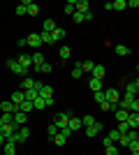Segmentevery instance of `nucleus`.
<instances>
[{
    "mask_svg": "<svg viewBox=\"0 0 139 155\" xmlns=\"http://www.w3.org/2000/svg\"><path fill=\"white\" fill-rule=\"evenodd\" d=\"M132 102H134V97L125 95V97H121V102L116 104V107H118V109H123V111H132Z\"/></svg>",
    "mask_w": 139,
    "mask_h": 155,
    "instance_id": "obj_6",
    "label": "nucleus"
},
{
    "mask_svg": "<svg viewBox=\"0 0 139 155\" xmlns=\"http://www.w3.org/2000/svg\"><path fill=\"white\" fill-rule=\"evenodd\" d=\"M51 35H53V42H60V39H65V30H63V28H58V26H56V30H53Z\"/></svg>",
    "mask_w": 139,
    "mask_h": 155,
    "instance_id": "obj_24",
    "label": "nucleus"
},
{
    "mask_svg": "<svg viewBox=\"0 0 139 155\" xmlns=\"http://www.w3.org/2000/svg\"><path fill=\"white\" fill-rule=\"evenodd\" d=\"M74 2H77V0H70V2L63 7V12H65L67 16H74V12H77V9H74Z\"/></svg>",
    "mask_w": 139,
    "mask_h": 155,
    "instance_id": "obj_25",
    "label": "nucleus"
},
{
    "mask_svg": "<svg viewBox=\"0 0 139 155\" xmlns=\"http://www.w3.org/2000/svg\"><path fill=\"white\" fill-rule=\"evenodd\" d=\"M67 127H70V130H72V132H77V130H81V127H84V123H81V118H70V123H67Z\"/></svg>",
    "mask_w": 139,
    "mask_h": 155,
    "instance_id": "obj_13",
    "label": "nucleus"
},
{
    "mask_svg": "<svg viewBox=\"0 0 139 155\" xmlns=\"http://www.w3.org/2000/svg\"><path fill=\"white\" fill-rule=\"evenodd\" d=\"M88 86H91V91H93V93L104 91V88H102V81H100V79H93V77H91V81H88Z\"/></svg>",
    "mask_w": 139,
    "mask_h": 155,
    "instance_id": "obj_21",
    "label": "nucleus"
},
{
    "mask_svg": "<svg viewBox=\"0 0 139 155\" xmlns=\"http://www.w3.org/2000/svg\"><path fill=\"white\" fill-rule=\"evenodd\" d=\"M35 84H37L35 79L26 77V79H23V81H21V91H33V88H35Z\"/></svg>",
    "mask_w": 139,
    "mask_h": 155,
    "instance_id": "obj_14",
    "label": "nucleus"
},
{
    "mask_svg": "<svg viewBox=\"0 0 139 155\" xmlns=\"http://www.w3.org/2000/svg\"><path fill=\"white\" fill-rule=\"evenodd\" d=\"M60 58H63V60H67V58H70V46H60Z\"/></svg>",
    "mask_w": 139,
    "mask_h": 155,
    "instance_id": "obj_39",
    "label": "nucleus"
},
{
    "mask_svg": "<svg viewBox=\"0 0 139 155\" xmlns=\"http://www.w3.org/2000/svg\"><path fill=\"white\" fill-rule=\"evenodd\" d=\"M2 153H5V155H14V153H16V143H14V141H5Z\"/></svg>",
    "mask_w": 139,
    "mask_h": 155,
    "instance_id": "obj_19",
    "label": "nucleus"
},
{
    "mask_svg": "<svg viewBox=\"0 0 139 155\" xmlns=\"http://www.w3.org/2000/svg\"><path fill=\"white\" fill-rule=\"evenodd\" d=\"M114 9H118V12H123V9H127V2L125 0H116V2H111Z\"/></svg>",
    "mask_w": 139,
    "mask_h": 155,
    "instance_id": "obj_33",
    "label": "nucleus"
},
{
    "mask_svg": "<svg viewBox=\"0 0 139 155\" xmlns=\"http://www.w3.org/2000/svg\"><path fill=\"white\" fill-rule=\"evenodd\" d=\"M40 37H42V44H56L51 32H40Z\"/></svg>",
    "mask_w": 139,
    "mask_h": 155,
    "instance_id": "obj_27",
    "label": "nucleus"
},
{
    "mask_svg": "<svg viewBox=\"0 0 139 155\" xmlns=\"http://www.w3.org/2000/svg\"><path fill=\"white\" fill-rule=\"evenodd\" d=\"M104 97L109 104H118L121 102V95H118V88H107L104 91Z\"/></svg>",
    "mask_w": 139,
    "mask_h": 155,
    "instance_id": "obj_3",
    "label": "nucleus"
},
{
    "mask_svg": "<svg viewBox=\"0 0 139 155\" xmlns=\"http://www.w3.org/2000/svg\"><path fill=\"white\" fill-rule=\"evenodd\" d=\"M137 72H139V63H137Z\"/></svg>",
    "mask_w": 139,
    "mask_h": 155,
    "instance_id": "obj_50",
    "label": "nucleus"
},
{
    "mask_svg": "<svg viewBox=\"0 0 139 155\" xmlns=\"http://www.w3.org/2000/svg\"><path fill=\"white\" fill-rule=\"evenodd\" d=\"M137 141H139V132H137Z\"/></svg>",
    "mask_w": 139,
    "mask_h": 155,
    "instance_id": "obj_49",
    "label": "nucleus"
},
{
    "mask_svg": "<svg viewBox=\"0 0 139 155\" xmlns=\"http://www.w3.org/2000/svg\"><path fill=\"white\" fill-rule=\"evenodd\" d=\"M23 93H26V100H30V102H35V100L40 97V93L35 91V88H33V91H23Z\"/></svg>",
    "mask_w": 139,
    "mask_h": 155,
    "instance_id": "obj_32",
    "label": "nucleus"
},
{
    "mask_svg": "<svg viewBox=\"0 0 139 155\" xmlns=\"http://www.w3.org/2000/svg\"><path fill=\"white\" fill-rule=\"evenodd\" d=\"M42 65H44V56L40 51H35L33 53V67H42Z\"/></svg>",
    "mask_w": 139,
    "mask_h": 155,
    "instance_id": "obj_22",
    "label": "nucleus"
},
{
    "mask_svg": "<svg viewBox=\"0 0 139 155\" xmlns=\"http://www.w3.org/2000/svg\"><path fill=\"white\" fill-rule=\"evenodd\" d=\"M56 120H53V125L58 130H63V127H67V123H70V118H72V114H56Z\"/></svg>",
    "mask_w": 139,
    "mask_h": 155,
    "instance_id": "obj_2",
    "label": "nucleus"
},
{
    "mask_svg": "<svg viewBox=\"0 0 139 155\" xmlns=\"http://www.w3.org/2000/svg\"><path fill=\"white\" fill-rule=\"evenodd\" d=\"M40 72H42V74H49V72H51V63H44L40 67Z\"/></svg>",
    "mask_w": 139,
    "mask_h": 155,
    "instance_id": "obj_43",
    "label": "nucleus"
},
{
    "mask_svg": "<svg viewBox=\"0 0 139 155\" xmlns=\"http://www.w3.org/2000/svg\"><path fill=\"white\" fill-rule=\"evenodd\" d=\"M127 150H130V153H139V141H137V139H130V143H127Z\"/></svg>",
    "mask_w": 139,
    "mask_h": 155,
    "instance_id": "obj_31",
    "label": "nucleus"
},
{
    "mask_svg": "<svg viewBox=\"0 0 139 155\" xmlns=\"http://www.w3.org/2000/svg\"><path fill=\"white\" fill-rule=\"evenodd\" d=\"M56 30V21L53 19H46L44 23H42V32H53Z\"/></svg>",
    "mask_w": 139,
    "mask_h": 155,
    "instance_id": "obj_17",
    "label": "nucleus"
},
{
    "mask_svg": "<svg viewBox=\"0 0 139 155\" xmlns=\"http://www.w3.org/2000/svg\"><path fill=\"white\" fill-rule=\"evenodd\" d=\"M5 141H7V139H5L2 134H0V146H5Z\"/></svg>",
    "mask_w": 139,
    "mask_h": 155,
    "instance_id": "obj_47",
    "label": "nucleus"
},
{
    "mask_svg": "<svg viewBox=\"0 0 139 155\" xmlns=\"http://www.w3.org/2000/svg\"><path fill=\"white\" fill-rule=\"evenodd\" d=\"M127 125H130L132 130L139 127V114L137 111H130V114H127Z\"/></svg>",
    "mask_w": 139,
    "mask_h": 155,
    "instance_id": "obj_9",
    "label": "nucleus"
},
{
    "mask_svg": "<svg viewBox=\"0 0 139 155\" xmlns=\"http://www.w3.org/2000/svg\"><path fill=\"white\" fill-rule=\"evenodd\" d=\"M26 42L33 46V49H40V46H42V37H40V32H30V35L26 37Z\"/></svg>",
    "mask_w": 139,
    "mask_h": 155,
    "instance_id": "obj_8",
    "label": "nucleus"
},
{
    "mask_svg": "<svg viewBox=\"0 0 139 155\" xmlns=\"http://www.w3.org/2000/svg\"><path fill=\"white\" fill-rule=\"evenodd\" d=\"M23 5L28 7V14H30V16H37V14H40V7L35 5V2H28V0H23Z\"/></svg>",
    "mask_w": 139,
    "mask_h": 155,
    "instance_id": "obj_20",
    "label": "nucleus"
},
{
    "mask_svg": "<svg viewBox=\"0 0 139 155\" xmlns=\"http://www.w3.org/2000/svg\"><path fill=\"white\" fill-rule=\"evenodd\" d=\"M26 120H28V114H23V111H16V114H14V123L19 125H26Z\"/></svg>",
    "mask_w": 139,
    "mask_h": 155,
    "instance_id": "obj_16",
    "label": "nucleus"
},
{
    "mask_svg": "<svg viewBox=\"0 0 139 155\" xmlns=\"http://www.w3.org/2000/svg\"><path fill=\"white\" fill-rule=\"evenodd\" d=\"M74 21H77V23H84V21H86V16H84V14H79V12H74V16H72Z\"/></svg>",
    "mask_w": 139,
    "mask_h": 155,
    "instance_id": "obj_42",
    "label": "nucleus"
},
{
    "mask_svg": "<svg viewBox=\"0 0 139 155\" xmlns=\"http://www.w3.org/2000/svg\"><path fill=\"white\" fill-rule=\"evenodd\" d=\"M88 0H77V2H74V9H77V12L79 14H86V12H91V9H88Z\"/></svg>",
    "mask_w": 139,
    "mask_h": 155,
    "instance_id": "obj_10",
    "label": "nucleus"
},
{
    "mask_svg": "<svg viewBox=\"0 0 139 155\" xmlns=\"http://www.w3.org/2000/svg\"><path fill=\"white\" fill-rule=\"evenodd\" d=\"M91 77L102 81V79L107 77V67H104V65H98V63H95V67H93V72H91Z\"/></svg>",
    "mask_w": 139,
    "mask_h": 155,
    "instance_id": "obj_7",
    "label": "nucleus"
},
{
    "mask_svg": "<svg viewBox=\"0 0 139 155\" xmlns=\"http://www.w3.org/2000/svg\"><path fill=\"white\" fill-rule=\"evenodd\" d=\"M114 51H116V56H130V49H127L125 44H116Z\"/></svg>",
    "mask_w": 139,
    "mask_h": 155,
    "instance_id": "obj_23",
    "label": "nucleus"
},
{
    "mask_svg": "<svg viewBox=\"0 0 139 155\" xmlns=\"http://www.w3.org/2000/svg\"><path fill=\"white\" fill-rule=\"evenodd\" d=\"M93 67H95L93 60H84V63H81V70H84V72H93Z\"/></svg>",
    "mask_w": 139,
    "mask_h": 155,
    "instance_id": "obj_34",
    "label": "nucleus"
},
{
    "mask_svg": "<svg viewBox=\"0 0 139 155\" xmlns=\"http://www.w3.org/2000/svg\"><path fill=\"white\" fill-rule=\"evenodd\" d=\"M14 14H16V16H23V14H28V7L23 5V2H19V5L14 7Z\"/></svg>",
    "mask_w": 139,
    "mask_h": 155,
    "instance_id": "obj_28",
    "label": "nucleus"
},
{
    "mask_svg": "<svg viewBox=\"0 0 139 155\" xmlns=\"http://www.w3.org/2000/svg\"><path fill=\"white\" fill-rule=\"evenodd\" d=\"M132 111H137V114H139V97H134V102H132Z\"/></svg>",
    "mask_w": 139,
    "mask_h": 155,
    "instance_id": "obj_45",
    "label": "nucleus"
},
{
    "mask_svg": "<svg viewBox=\"0 0 139 155\" xmlns=\"http://www.w3.org/2000/svg\"><path fill=\"white\" fill-rule=\"evenodd\" d=\"M70 74H72V79H81V77H84V70H81V63H74V65H72V72H70Z\"/></svg>",
    "mask_w": 139,
    "mask_h": 155,
    "instance_id": "obj_18",
    "label": "nucleus"
},
{
    "mask_svg": "<svg viewBox=\"0 0 139 155\" xmlns=\"http://www.w3.org/2000/svg\"><path fill=\"white\" fill-rule=\"evenodd\" d=\"M81 123H84V127H91V125H95V116H91V114H86V116L81 118Z\"/></svg>",
    "mask_w": 139,
    "mask_h": 155,
    "instance_id": "obj_30",
    "label": "nucleus"
},
{
    "mask_svg": "<svg viewBox=\"0 0 139 155\" xmlns=\"http://www.w3.org/2000/svg\"><path fill=\"white\" fill-rule=\"evenodd\" d=\"M130 130H132V127L127 125V120H125V123H118V132H121V134H127Z\"/></svg>",
    "mask_w": 139,
    "mask_h": 155,
    "instance_id": "obj_38",
    "label": "nucleus"
},
{
    "mask_svg": "<svg viewBox=\"0 0 139 155\" xmlns=\"http://www.w3.org/2000/svg\"><path fill=\"white\" fill-rule=\"evenodd\" d=\"M127 114H130V111H123V109H118V107L114 109V116H116L118 123H125V120H127Z\"/></svg>",
    "mask_w": 139,
    "mask_h": 155,
    "instance_id": "obj_15",
    "label": "nucleus"
},
{
    "mask_svg": "<svg viewBox=\"0 0 139 155\" xmlns=\"http://www.w3.org/2000/svg\"><path fill=\"white\" fill-rule=\"evenodd\" d=\"M107 137H109V139H111L114 143H118V139H121V132H118V130H111V132H109Z\"/></svg>",
    "mask_w": 139,
    "mask_h": 155,
    "instance_id": "obj_36",
    "label": "nucleus"
},
{
    "mask_svg": "<svg viewBox=\"0 0 139 155\" xmlns=\"http://www.w3.org/2000/svg\"><path fill=\"white\" fill-rule=\"evenodd\" d=\"M0 111H2V114H16V111H19V104H14L12 100H5V102H0Z\"/></svg>",
    "mask_w": 139,
    "mask_h": 155,
    "instance_id": "obj_4",
    "label": "nucleus"
},
{
    "mask_svg": "<svg viewBox=\"0 0 139 155\" xmlns=\"http://www.w3.org/2000/svg\"><path fill=\"white\" fill-rule=\"evenodd\" d=\"M130 155H139V153H130Z\"/></svg>",
    "mask_w": 139,
    "mask_h": 155,
    "instance_id": "obj_51",
    "label": "nucleus"
},
{
    "mask_svg": "<svg viewBox=\"0 0 139 155\" xmlns=\"http://www.w3.org/2000/svg\"><path fill=\"white\" fill-rule=\"evenodd\" d=\"M33 107H35V111H42V109H46V100L44 97H37L33 102Z\"/></svg>",
    "mask_w": 139,
    "mask_h": 155,
    "instance_id": "obj_26",
    "label": "nucleus"
},
{
    "mask_svg": "<svg viewBox=\"0 0 139 155\" xmlns=\"http://www.w3.org/2000/svg\"><path fill=\"white\" fill-rule=\"evenodd\" d=\"M60 134H63V137H65V139H67V137L72 134V130H70V127H63V130H60Z\"/></svg>",
    "mask_w": 139,
    "mask_h": 155,
    "instance_id": "obj_44",
    "label": "nucleus"
},
{
    "mask_svg": "<svg viewBox=\"0 0 139 155\" xmlns=\"http://www.w3.org/2000/svg\"><path fill=\"white\" fill-rule=\"evenodd\" d=\"M12 102L21 107V104L26 102V93H23V91H14V93H12Z\"/></svg>",
    "mask_w": 139,
    "mask_h": 155,
    "instance_id": "obj_11",
    "label": "nucleus"
},
{
    "mask_svg": "<svg viewBox=\"0 0 139 155\" xmlns=\"http://www.w3.org/2000/svg\"><path fill=\"white\" fill-rule=\"evenodd\" d=\"M65 141H67V139H65L63 134H60V132H58L56 137H53V143H56V146H65Z\"/></svg>",
    "mask_w": 139,
    "mask_h": 155,
    "instance_id": "obj_35",
    "label": "nucleus"
},
{
    "mask_svg": "<svg viewBox=\"0 0 139 155\" xmlns=\"http://www.w3.org/2000/svg\"><path fill=\"white\" fill-rule=\"evenodd\" d=\"M16 63H19L21 67H26V70H30V67H33V56H30V53H21L19 58H16Z\"/></svg>",
    "mask_w": 139,
    "mask_h": 155,
    "instance_id": "obj_5",
    "label": "nucleus"
},
{
    "mask_svg": "<svg viewBox=\"0 0 139 155\" xmlns=\"http://www.w3.org/2000/svg\"><path fill=\"white\" fill-rule=\"evenodd\" d=\"M102 143H104V148H107V146H111L114 141H111V139H109V137H104V139H102Z\"/></svg>",
    "mask_w": 139,
    "mask_h": 155,
    "instance_id": "obj_46",
    "label": "nucleus"
},
{
    "mask_svg": "<svg viewBox=\"0 0 139 155\" xmlns=\"http://www.w3.org/2000/svg\"><path fill=\"white\" fill-rule=\"evenodd\" d=\"M134 86H137V91H139V77H137V79H134Z\"/></svg>",
    "mask_w": 139,
    "mask_h": 155,
    "instance_id": "obj_48",
    "label": "nucleus"
},
{
    "mask_svg": "<svg viewBox=\"0 0 139 155\" xmlns=\"http://www.w3.org/2000/svg\"><path fill=\"white\" fill-rule=\"evenodd\" d=\"M46 132H49V137H51V139H53V137L58 134L60 130H58V127H56V125H53V123H51V125H49V130H46Z\"/></svg>",
    "mask_w": 139,
    "mask_h": 155,
    "instance_id": "obj_41",
    "label": "nucleus"
},
{
    "mask_svg": "<svg viewBox=\"0 0 139 155\" xmlns=\"http://www.w3.org/2000/svg\"><path fill=\"white\" fill-rule=\"evenodd\" d=\"M107 155H118V146H116V143H111V146H107Z\"/></svg>",
    "mask_w": 139,
    "mask_h": 155,
    "instance_id": "obj_40",
    "label": "nucleus"
},
{
    "mask_svg": "<svg viewBox=\"0 0 139 155\" xmlns=\"http://www.w3.org/2000/svg\"><path fill=\"white\" fill-rule=\"evenodd\" d=\"M33 109H35V107H33V102H30V100H26V102L19 107V111H23V114H30Z\"/></svg>",
    "mask_w": 139,
    "mask_h": 155,
    "instance_id": "obj_29",
    "label": "nucleus"
},
{
    "mask_svg": "<svg viewBox=\"0 0 139 155\" xmlns=\"http://www.w3.org/2000/svg\"><path fill=\"white\" fill-rule=\"evenodd\" d=\"M93 95H95V102H98V104L107 102V97H104V91H98V93H93Z\"/></svg>",
    "mask_w": 139,
    "mask_h": 155,
    "instance_id": "obj_37",
    "label": "nucleus"
},
{
    "mask_svg": "<svg viewBox=\"0 0 139 155\" xmlns=\"http://www.w3.org/2000/svg\"><path fill=\"white\" fill-rule=\"evenodd\" d=\"M7 70H9V72H14V74H19V77H23V79H26V74H28V70H26V67H21V65L19 63H16V60H7Z\"/></svg>",
    "mask_w": 139,
    "mask_h": 155,
    "instance_id": "obj_1",
    "label": "nucleus"
},
{
    "mask_svg": "<svg viewBox=\"0 0 139 155\" xmlns=\"http://www.w3.org/2000/svg\"><path fill=\"white\" fill-rule=\"evenodd\" d=\"M100 132H102V123H98V120H95V125L86 127V137H95V134H100Z\"/></svg>",
    "mask_w": 139,
    "mask_h": 155,
    "instance_id": "obj_12",
    "label": "nucleus"
}]
</instances>
